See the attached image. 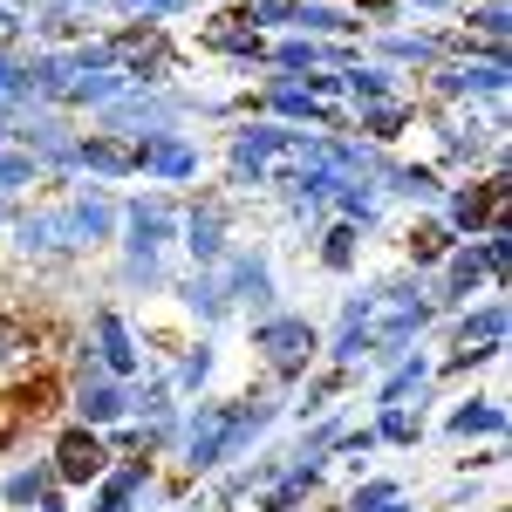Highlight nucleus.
Returning a JSON list of instances; mask_svg holds the SVG:
<instances>
[{"label": "nucleus", "instance_id": "obj_28", "mask_svg": "<svg viewBox=\"0 0 512 512\" xmlns=\"http://www.w3.org/2000/svg\"><path fill=\"white\" fill-rule=\"evenodd\" d=\"M417 431H424V424H417L403 403H383V424H376V437H390V444H417Z\"/></svg>", "mask_w": 512, "mask_h": 512}, {"label": "nucleus", "instance_id": "obj_36", "mask_svg": "<svg viewBox=\"0 0 512 512\" xmlns=\"http://www.w3.org/2000/svg\"><path fill=\"white\" fill-rule=\"evenodd\" d=\"M7 117H14V110H7V103H0V130H7Z\"/></svg>", "mask_w": 512, "mask_h": 512}, {"label": "nucleus", "instance_id": "obj_21", "mask_svg": "<svg viewBox=\"0 0 512 512\" xmlns=\"http://www.w3.org/2000/svg\"><path fill=\"white\" fill-rule=\"evenodd\" d=\"M451 431L458 437H499L506 431V410H499V403H465V410L451 417Z\"/></svg>", "mask_w": 512, "mask_h": 512}, {"label": "nucleus", "instance_id": "obj_17", "mask_svg": "<svg viewBox=\"0 0 512 512\" xmlns=\"http://www.w3.org/2000/svg\"><path fill=\"white\" fill-rule=\"evenodd\" d=\"M274 62L287 69V76H321V69H335V62H342V48H321V41H280Z\"/></svg>", "mask_w": 512, "mask_h": 512}, {"label": "nucleus", "instance_id": "obj_6", "mask_svg": "<svg viewBox=\"0 0 512 512\" xmlns=\"http://www.w3.org/2000/svg\"><path fill=\"white\" fill-rule=\"evenodd\" d=\"M14 137L28 144V158H35V164H76V144H82V137H69V123H62V117H35V110L14 123Z\"/></svg>", "mask_w": 512, "mask_h": 512}, {"label": "nucleus", "instance_id": "obj_27", "mask_svg": "<svg viewBox=\"0 0 512 512\" xmlns=\"http://www.w3.org/2000/svg\"><path fill=\"white\" fill-rule=\"evenodd\" d=\"M444 253H451V233H444V226H417V233H410V260H417V267H437Z\"/></svg>", "mask_w": 512, "mask_h": 512}, {"label": "nucleus", "instance_id": "obj_34", "mask_svg": "<svg viewBox=\"0 0 512 512\" xmlns=\"http://www.w3.org/2000/svg\"><path fill=\"white\" fill-rule=\"evenodd\" d=\"M130 14H178V7H192V0H123Z\"/></svg>", "mask_w": 512, "mask_h": 512}, {"label": "nucleus", "instance_id": "obj_10", "mask_svg": "<svg viewBox=\"0 0 512 512\" xmlns=\"http://www.w3.org/2000/svg\"><path fill=\"white\" fill-rule=\"evenodd\" d=\"M451 219H458L465 233H485V226H506V171H499L492 185H478V192H458V198H451Z\"/></svg>", "mask_w": 512, "mask_h": 512}, {"label": "nucleus", "instance_id": "obj_7", "mask_svg": "<svg viewBox=\"0 0 512 512\" xmlns=\"http://www.w3.org/2000/svg\"><path fill=\"white\" fill-rule=\"evenodd\" d=\"M219 267H226V274H219L226 301H246V308H267V301H274V274H267L260 253H226Z\"/></svg>", "mask_w": 512, "mask_h": 512}, {"label": "nucleus", "instance_id": "obj_9", "mask_svg": "<svg viewBox=\"0 0 512 512\" xmlns=\"http://www.w3.org/2000/svg\"><path fill=\"white\" fill-rule=\"evenodd\" d=\"M444 96H506V62H437Z\"/></svg>", "mask_w": 512, "mask_h": 512}, {"label": "nucleus", "instance_id": "obj_31", "mask_svg": "<svg viewBox=\"0 0 512 512\" xmlns=\"http://www.w3.org/2000/svg\"><path fill=\"white\" fill-rule=\"evenodd\" d=\"M342 89H349L355 103H376V96H390V76H383V69H349Z\"/></svg>", "mask_w": 512, "mask_h": 512}, {"label": "nucleus", "instance_id": "obj_11", "mask_svg": "<svg viewBox=\"0 0 512 512\" xmlns=\"http://www.w3.org/2000/svg\"><path fill=\"white\" fill-rule=\"evenodd\" d=\"M137 171H151V178H192L198 151L185 144V137L164 130V137H144V144H137Z\"/></svg>", "mask_w": 512, "mask_h": 512}, {"label": "nucleus", "instance_id": "obj_14", "mask_svg": "<svg viewBox=\"0 0 512 512\" xmlns=\"http://www.w3.org/2000/svg\"><path fill=\"white\" fill-rule=\"evenodd\" d=\"M76 164H89V171H103V178H130L137 171V144H123V137H82L76 144Z\"/></svg>", "mask_w": 512, "mask_h": 512}, {"label": "nucleus", "instance_id": "obj_18", "mask_svg": "<svg viewBox=\"0 0 512 512\" xmlns=\"http://www.w3.org/2000/svg\"><path fill=\"white\" fill-rule=\"evenodd\" d=\"M294 28H308V35H355L362 21L342 14V7H321V0H294Z\"/></svg>", "mask_w": 512, "mask_h": 512}, {"label": "nucleus", "instance_id": "obj_29", "mask_svg": "<svg viewBox=\"0 0 512 512\" xmlns=\"http://www.w3.org/2000/svg\"><path fill=\"white\" fill-rule=\"evenodd\" d=\"M444 144H451V158H485V144H492V137H485V123H451V130H444Z\"/></svg>", "mask_w": 512, "mask_h": 512}, {"label": "nucleus", "instance_id": "obj_19", "mask_svg": "<svg viewBox=\"0 0 512 512\" xmlns=\"http://www.w3.org/2000/svg\"><path fill=\"white\" fill-rule=\"evenodd\" d=\"M185 301H192L205 321H219L226 308H233V301H226V287H219V267H198V274L185 280Z\"/></svg>", "mask_w": 512, "mask_h": 512}, {"label": "nucleus", "instance_id": "obj_3", "mask_svg": "<svg viewBox=\"0 0 512 512\" xmlns=\"http://www.w3.org/2000/svg\"><path fill=\"white\" fill-rule=\"evenodd\" d=\"M123 410H130V396H123V383L96 362V355H82V376H76V417L82 431H96V424H117Z\"/></svg>", "mask_w": 512, "mask_h": 512}, {"label": "nucleus", "instance_id": "obj_20", "mask_svg": "<svg viewBox=\"0 0 512 512\" xmlns=\"http://www.w3.org/2000/svg\"><path fill=\"white\" fill-rule=\"evenodd\" d=\"M403 123H410V110H403L396 96H376V103H362V130H369L376 144H390V137L403 130Z\"/></svg>", "mask_w": 512, "mask_h": 512}, {"label": "nucleus", "instance_id": "obj_5", "mask_svg": "<svg viewBox=\"0 0 512 512\" xmlns=\"http://www.w3.org/2000/svg\"><path fill=\"white\" fill-rule=\"evenodd\" d=\"M103 465H110V444L76 424V431H62L55 465H48V472H55V485H89V478H103Z\"/></svg>", "mask_w": 512, "mask_h": 512}, {"label": "nucleus", "instance_id": "obj_32", "mask_svg": "<svg viewBox=\"0 0 512 512\" xmlns=\"http://www.w3.org/2000/svg\"><path fill=\"white\" fill-rule=\"evenodd\" d=\"M396 499H403V492H396L390 478H376V485H362V492L349 499V512H383V506H396Z\"/></svg>", "mask_w": 512, "mask_h": 512}, {"label": "nucleus", "instance_id": "obj_23", "mask_svg": "<svg viewBox=\"0 0 512 512\" xmlns=\"http://www.w3.org/2000/svg\"><path fill=\"white\" fill-rule=\"evenodd\" d=\"M48 492H55V472H48V465H35V472H14V478H7V506H41Z\"/></svg>", "mask_w": 512, "mask_h": 512}, {"label": "nucleus", "instance_id": "obj_25", "mask_svg": "<svg viewBox=\"0 0 512 512\" xmlns=\"http://www.w3.org/2000/svg\"><path fill=\"white\" fill-rule=\"evenodd\" d=\"M321 267H335V274H349V267H355V226H349V219L321 233Z\"/></svg>", "mask_w": 512, "mask_h": 512}, {"label": "nucleus", "instance_id": "obj_15", "mask_svg": "<svg viewBox=\"0 0 512 512\" xmlns=\"http://www.w3.org/2000/svg\"><path fill=\"white\" fill-rule=\"evenodd\" d=\"M144 492H151V465H144V458H130L123 472L103 478V492H96V512H130L137 499H144Z\"/></svg>", "mask_w": 512, "mask_h": 512}, {"label": "nucleus", "instance_id": "obj_26", "mask_svg": "<svg viewBox=\"0 0 512 512\" xmlns=\"http://www.w3.org/2000/svg\"><path fill=\"white\" fill-rule=\"evenodd\" d=\"M424 376H431L424 362H396V376L383 383V396H376V403H410V396L424 390Z\"/></svg>", "mask_w": 512, "mask_h": 512}, {"label": "nucleus", "instance_id": "obj_35", "mask_svg": "<svg viewBox=\"0 0 512 512\" xmlns=\"http://www.w3.org/2000/svg\"><path fill=\"white\" fill-rule=\"evenodd\" d=\"M21 28H28V21H21L14 7H0V48H7V41H21Z\"/></svg>", "mask_w": 512, "mask_h": 512}, {"label": "nucleus", "instance_id": "obj_37", "mask_svg": "<svg viewBox=\"0 0 512 512\" xmlns=\"http://www.w3.org/2000/svg\"><path fill=\"white\" fill-rule=\"evenodd\" d=\"M185 512H205V506H185Z\"/></svg>", "mask_w": 512, "mask_h": 512}, {"label": "nucleus", "instance_id": "obj_4", "mask_svg": "<svg viewBox=\"0 0 512 512\" xmlns=\"http://www.w3.org/2000/svg\"><path fill=\"white\" fill-rule=\"evenodd\" d=\"M233 458V403H205L192 417V451H185V465L192 472H219Z\"/></svg>", "mask_w": 512, "mask_h": 512}, {"label": "nucleus", "instance_id": "obj_8", "mask_svg": "<svg viewBox=\"0 0 512 512\" xmlns=\"http://www.w3.org/2000/svg\"><path fill=\"white\" fill-rule=\"evenodd\" d=\"M185 246H192L198 267H219L226 260V205L219 198H198L192 219H185Z\"/></svg>", "mask_w": 512, "mask_h": 512}, {"label": "nucleus", "instance_id": "obj_30", "mask_svg": "<svg viewBox=\"0 0 512 512\" xmlns=\"http://www.w3.org/2000/svg\"><path fill=\"white\" fill-rule=\"evenodd\" d=\"M41 164L28 158V151H0V192H21V185H35Z\"/></svg>", "mask_w": 512, "mask_h": 512}, {"label": "nucleus", "instance_id": "obj_12", "mask_svg": "<svg viewBox=\"0 0 512 512\" xmlns=\"http://www.w3.org/2000/svg\"><path fill=\"white\" fill-rule=\"evenodd\" d=\"M485 280H492L485 253H478V246H451V253H444V294H437V301L458 308V301H472V287H485Z\"/></svg>", "mask_w": 512, "mask_h": 512}, {"label": "nucleus", "instance_id": "obj_24", "mask_svg": "<svg viewBox=\"0 0 512 512\" xmlns=\"http://www.w3.org/2000/svg\"><path fill=\"white\" fill-rule=\"evenodd\" d=\"M383 48H390L396 62H417V69H437L444 62V41H431V35H390Z\"/></svg>", "mask_w": 512, "mask_h": 512}, {"label": "nucleus", "instance_id": "obj_33", "mask_svg": "<svg viewBox=\"0 0 512 512\" xmlns=\"http://www.w3.org/2000/svg\"><path fill=\"white\" fill-rule=\"evenodd\" d=\"M205 376H212V349H205V342H198V349L185 355V362H178V383H192V390H198V383H205Z\"/></svg>", "mask_w": 512, "mask_h": 512}, {"label": "nucleus", "instance_id": "obj_2", "mask_svg": "<svg viewBox=\"0 0 512 512\" xmlns=\"http://www.w3.org/2000/svg\"><path fill=\"white\" fill-rule=\"evenodd\" d=\"M171 239V198H137L130 205V280L137 287H158V253Z\"/></svg>", "mask_w": 512, "mask_h": 512}, {"label": "nucleus", "instance_id": "obj_13", "mask_svg": "<svg viewBox=\"0 0 512 512\" xmlns=\"http://www.w3.org/2000/svg\"><path fill=\"white\" fill-rule=\"evenodd\" d=\"M96 362H103L110 376H130V369H137V342H130V328H123L117 308H96Z\"/></svg>", "mask_w": 512, "mask_h": 512}, {"label": "nucleus", "instance_id": "obj_16", "mask_svg": "<svg viewBox=\"0 0 512 512\" xmlns=\"http://www.w3.org/2000/svg\"><path fill=\"white\" fill-rule=\"evenodd\" d=\"M260 103H267L274 117H294V123H335V110L321 103L315 89H294V82H274V89H267Z\"/></svg>", "mask_w": 512, "mask_h": 512}, {"label": "nucleus", "instance_id": "obj_1", "mask_svg": "<svg viewBox=\"0 0 512 512\" xmlns=\"http://www.w3.org/2000/svg\"><path fill=\"white\" fill-rule=\"evenodd\" d=\"M253 349H260V362L287 383V376H308L321 335H315V321H301V315H267L260 328H253Z\"/></svg>", "mask_w": 512, "mask_h": 512}, {"label": "nucleus", "instance_id": "obj_22", "mask_svg": "<svg viewBox=\"0 0 512 512\" xmlns=\"http://www.w3.org/2000/svg\"><path fill=\"white\" fill-rule=\"evenodd\" d=\"M390 192L417 198V205H431L444 185H437V171H424V164H390Z\"/></svg>", "mask_w": 512, "mask_h": 512}]
</instances>
